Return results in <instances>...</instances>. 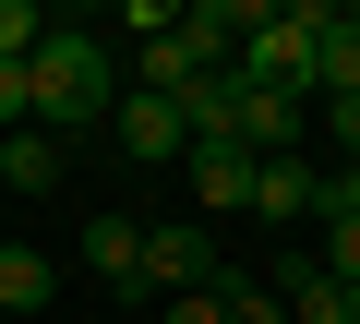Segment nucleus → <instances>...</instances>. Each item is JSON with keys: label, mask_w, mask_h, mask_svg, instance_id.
Listing matches in <instances>:
<instances>
[{"label": "nucleus", "mask_w": 360, "mask_h": 324, "mask_svg": "<svg viewBox=\"0 0 360 324\" xmlns=\"http://www.w3.org/2000/svg\"><path fill=\"white\" fill-rule=\"evenodd\" d=\"M37 37H49L37 0H0V60H37Z\"/></svg>", "instance_id": "4468645a"}, {"label": "nucleus", "mask_w": 360, "mask_h": 324, "mask_svg": "<svg viewBox=\"0 0 360 324\" xmlns=\"http://www.w3.org/2000/svg\"><path fill=\"white\" fill-rule=\"evenodd\" d=\"M0 181H13V193H49L60 181V144L49 132H0Z\"/></svg>", "instance_id": "f8f14e48"}, {"label": "nucleus", "mask_w": 360, "mask_h": 324, "mask_svg": "<svg viewBox=\"0 0 360 324\" xmlns=\"http://www.w3.org/2000/svg\"><path fill=\"white\" fill-rule=\"evenodd\" d=\"M300 108H312V96H264V84H240V156H300Z\"/></svg>", "instance_id": "423d86ee"}, {"label": "nucleus", "mask_w": 360, "mask_h": 324, "mask_svg": "<svg viewBox=\"0 0 360 324\" xmlns=\"http://www.w3.org/2000/svg\"><path fill=\"white\" fill-rule=\"evenodd\" d=\"M180 288H229V264H217V228H144V276H132V300H180Z\"/></svg>", "instance_id": "7ed1b4c3"}, {"label": "nucleus", "mask_w": 360, "mask_h": 324, "mask_svg": "<svg viewBox=\"0 0 360 324\" xmlns=\"http://www.w3.org/2000/svg\"><path fill=\"white\" fill-rule=\"evenodd\" d=\"M84 264H96L108 288H132V276H144V216H96V228H84Z\"/></svg>", "instance_id": "6e6552de"}, {"label": "nucleus", "mask_w": 360, "mask_h": 324, "mask_svg": "<svg viewBox=\"0 0 360 324\" xmlns=\"http://www.w3.org/2000/svg\"><path fill=\"white\" fill-rule=\"evenodd\" d=\"M324 276L360 288V216H324Z\"/></svg>", "instance_id": "2eb2a0df"}, {"label": "nucleus", "mask_w": 360, "mask_h": 324, "mask_svg": "<svg viewBox=\"0 0 360 324\" xmlns=\"http://www.w3.org/2000/svg\"><path fill=\"white\" fill-rule=\"evenodd\" d=\"M252 216H312V169H300V156H264V169H252Z\"/></svg>", "instance_id": "9d476101"}, {"label": "nucleus", "mask_w": 360, "mask_h": 324, "mask_svg": "<svg viewBox=\"0 0 360 324\" xmlns=\"http://www.w3.org/2000/svg\"><path fill=\"white\" fill-rule=\"evenodd\" d=\"M252 169L264 156H240V144H193V205L205 216H252Z\"/></svg>", "instance_id": "39448f33"}, {"label": "nucleus", "mask_w": 360, "mask_h": 324, "mask_svg": "<svg viewBox=\"0 0 360 324\" xmlns=\"http://www.w3.org/2000/svg\"><path fill=\"white\" fill-rule=\"evenodd\" d=\"M276 300H288V324H360V288H336L324 264H288Z\"/></svg>", "instance_id": "0eeeda50"}, {"label": "nucleus", "mask_w": 360, "mask_h": 324, "mask_svg": "<svg viewBox=\"0 0 360 324\" xmlns=\"http://www.w3.org/2000/svg\"><path fill=\"white\" fill-rule=\"evenodd\" d=\"M217 300H229V324H288V300H276V288H264V276H229V288H217Z\"/></svg>", "instance_id": "ddd939ff"}, {"label": "nucleus", "mask_w": 360, "mask_h": 324, "mask_svg": "<svg viewBox=\"0 0 360 324\" xmlns=\"http://www.w3.org/2000/svg\"><path fill=\"white\" fill-rule=\"evenodd\" d=\"M25 84H37V132L49 144L60 132H108V108H120V72H108L96 25H49L37 60H25Z\"/></svg>", "instance_id": "f257e3e1"}, {"label": "nucleus", "mask_w": 360, "mask_h": 324, "mask_svg": "<svg viewBox=\"0 0 360 324\" xmlns=\"http://www.w3.org/2000/svg\"><path fill=\"white\" fill-rule=\"evenodd\" d=\"M156 324H229V300L217 288H180V300H156Z\"/></svg>", "instance_id": "f3484780"}, {"label": "nucleus", "mask_w": 360, "mask_h": 324, "mask_svg": "<svg viewBox=\"0 0 360 324\" xmlns=\"http://www.w3.org/2000/svg\"><path fill=\"white\" fill-rule=\"evenodd\" d=\"M324 132L348 144V169H360V96H336V108H324Z\"/></svg>", "instance_id": "a211bd4d"}, {"label": "nucleus", "mask_w": 360, "mask_h": 324, "mask_svg": "<svg viewBox=\"0 0 360 324\" xmlns=\"http://www.w3.org/2000/svg\"><path fill=\"white\" fill-rule=\"evenodd\" d=\"M336 37V0H252L240 25V60L229 84H264V96H312V48Z\"/></svg>", "instance_id": "f03ea898"}, {"label": "nucleus", "mask_w": 360, "mask_h": 324, "mask_svg": "<svg viewBox=\"0 0 360 324\" xmlns=\"http://www.w3.org/2000/svg\"><path fill=\"white\" fill-rule=\"evenodd\" d=\"M49 288H60V264H49V252L0 240V312H49Z\"/></svg>", "instance_id": "1a4fd4ad"}, {"label": "nucleus", "mask_w": 360, "mask_h": 324, "mask_svg": "<svg viewBox=\"0 0 360 324\" xmlns=\"http://www.w3.org/2000/svg\"><path fill=\"white\" fill-rule=\"evenodd\" d=\"M312 96L336 108V96H360V25H348V0H336V37L312 48Z\"/></svg>", "instance_id": "9b49d317"}, {"label": "nucleus", "mask_w": 360, "mask_h": 324, "mask_svg": "<svg viewBox=\"0 0 360 324\" xmlns=\"http://www.w3.org/2000/svg\"><path fill=\"white\" fill-rule=\"evenodd\" d=\"M0 132H37V84H25V60H0Z\"/></svg>", "instance_id": "dca6fc26"}, {"label": "nucleus", "mask_w": 360, "mask_h": 324, "mask_svg": "<svg viewBox=\"0 0 360 324\" xmlns=\"http://www.w3.org/2000/svg\"><path fill=\"white\" fill-rule=\"evenodd\" d=\"M108 132H120V156H144V169L193 156V132H180V108H168V96H120V108H108Z\"/></svg>", "instance_id": "20e7f679"}]
</instances>
